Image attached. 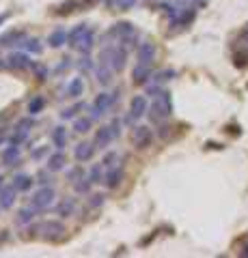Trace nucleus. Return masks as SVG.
<instances>
[{
  "instance_id": "nucleus-4",
  "label": "nucleus",
  "mask_w": 248,
  "mask_h": 258,
  "mask_svg": "<svg viewBox=\"0 0 248 258\" xmlns=\"http://www.w3.org/2000/svg\"><path fill=\"white\" fill-rule=\"evenodd\" d=\"M54 196H57V194H54L52 187H41L30 198V207L37 209V211H45V209L54 203Z\"/></svg>"
},
{
  "instance_id": "nucleus-34",
  "label": "nucleus",
  "mask_w": 248,
  "mask_h": 258,
  "mask_svg": "<svg viewBox=\"0 0 248 258\" xmlns=\"http://www.w3.org/2000/svg\"><path fill=\"white\" fill-rule=\"evenodd\" d=\"M33 71H35L37 80H45L47 78V67H43V64H33Z\"/></svg>"
},
{
  "instance_id": "nucleus-49",
  "label": "nucleus",
  "mask_w": 248,
  "mask_h": 258,
  "mask_svg": "<svg viewBox=\"0 0 248 258\" xmlns=\"http://www.w3.org/2000/svg\"><path fill=\"white\" fill-rule=\"evenodd\" d=\"M5 20H7V15H0V24H3Z\"/></svg>"
},
{
  "instance_id": "nucleus-32",
  "label": "nucleus",
  "mask_w": 248,
  "mask_h": 258,
  "mask_svg": "<svg viewBox=\"0 0 248 258\" xmlns=\"http://www.w3.org/2000/svg\"><path fill=\"white\" fill-rule=\"evenodd\" d=\"M89 179H91L93 183H104V179H106V174H104V164H102V166H95V168H93Z\"/></svg>"
},
{
  "instance_id": "nucleus-10",
  "label": "nucleus",
  "mask_w": 248,
  "mask_h": 258,
  "mask_svg": "<svg viewBox=\"0 0 248 258\" xmlns=\"http://www.w3.org/2000/svg\"><path fill=\"white\" fill-rule=\"evenodd\" d=\"M136 56H138V62L149 64V67H151V62L156 60V45L151 43V41L140 43V45H138V52H136Z\"/></svg>"
},
{
  "instance_id": "nucleus-18",
  "label": "nucleus",
  "mask_w": 248,
  "mask_h": 258,
  "mask_svg": "<svg viewBox=\"0 0 248 258\" xmlns=\"http://www.w3.org/2000/svg\"><path fill=\"white\" fill-rule=\"evenodd\" d=\"M20 157H22L20 147H15V144H11V147L3 153V161H5V166H18V164H20Z\"/></svg>"
},
{
  "instance_id": "nucleus-41",
  "label": "nucleus",
  "mask_w": 248,
  "mask_h": 258,
  "mask_svg": "<svg viewBox=\"0 0 248 258\" xmlns=\"http://www.w3.org/2000/svg\"><path fill=\"white\" fill-rule=\"evenodd\" d=\"M80 69H91V58L84 54V58H80Z\"/></svg>"
},
{
  "instance_id": "nucleus-39",
  "label": "nucleus",
  "mask_w": 248,
  "mask_h": 258,
  "mask_svg": "<svg viewBox=\"0 0 248 258\" xmlns=\"http://www.w3.org/2000/svg\"><path fill=\"white\" fill-rule=\"evenodd\" d=\"M33 125H35V120L28 116V118H22V120H20V123H18V129H26V132H28V129L33 127Z\"/></svg>"
},
{
  "instance_id": "nucleus-15",
  "label": "nucleus",
  "mask_w": 248,
  "mask_h": 258,
  "mask_svg": "<svg viewBox=\"0 0 248 258\" xmlns=\"http://www.w3.org/2000/svg\"><path fill=\"white\" fill-rule=\"evenodd\" d=\"M63 232H65V226H63L61 222L50 220V222L43 224V235H45V239H59Z\"/></svg>"
},
{
  "instance_id": "nucleus-30",
  "label": "nucleus",
  "mask_w": 248,
  "mask_h": 258,
  "mask_svg": "<svg viewBox=\"0 0 248 258\" xmlns=\"http://www.w3.org/2000/svg\"><path fill=\"white\" fill-rule=\"evenodd\" d=\"M89 127H91V118H76L74 120V132H78V134L89 132Z\"/></svg>"
},
{
  "instance_id": "nucleus-35",
  "label": "nucleus",
  "mask_w": 248,
  "mask_h": 258,
  "mask_svg": "<svg viewBox=\"0 0 248 258\" xmlns=\"http://www.w3.org/2000/svg\"><path fill=\"white\" fill-rule=\"evenodd\" d=\"M80 108H82V106H80V103H78V106H74V108H67V110H63V112H61V118H63V120H67V118H74V116H76V112H78Z\"/></svg>"
},
{
  "instance_id": "nucleus-6",
  "label": "nucleus",
  "mask_w": 248,
  "mask_h": 258,
  "mask_svg": "<svg viewBox=\"0 0 248 258\" xmlns=\"http://www.w3.org/2000/svg\"><path fill=\"white\" fill-rule=\"evenodd\" d=\"M149 112V103L142 95H136L134 99L130 101V123H134V120L142 118Z\"/></svg>"
},
{
  "instance_id": "nucleus-21",
  "label": "nucleus",
  "mask_w": 248,
  "mask_h": 258,
  "mask_svg": "<svg viewBox=\"0 0 248 258\" xmlns=\"http://www.w3.org/2000/svg\"><path fill=\"white\" fill-rule=\"evenodd\" d=\"M67 35L69 32H65V28H57L50 37H47V43H50L52 47H61V45L67 43Z\"/></svg>"
},
{
  "instance_id": "nucleus-50",
  "label": "nucleus",
  "mask_w": 248,
  "mask_h": 258,
  "mask_svg": "<svg viewBox=\"0 0 248 258\" xmlns=\"http://www.w3.org/2000/svg\"><path fill=\"white\" fill-rule=\"evenodd\" d=\"M0 142H3V136H0Z\"/></svg>"
},
{
  "instance_id": "nucleus-27",
  "label": "nucleus",
  "mask_w": 248,
  "mask_h": 258,
  "mask_svg": "<svg viewBox=\"0 0 248 258\" xmlns=\"http://www.w3.org/2000/svg\"><path fill=\"white\" fill-rule=\"evenodd\" d=\"M74 209H76V200L74 198H67V200H63V203L59 205V215L61 217H69L71 213H74Z\"/></svg>"
},
{
  "instance_id": "nucleus-13",
  "label": "nucleus",
  "mask_w": 248,
  "mask_h": 258,
  "mask_svg": "<svg viewBox=\"0 0 248 258\" xmlns=\"http://www.w3.org/2000/svg\"><path fill=\"white\" fill-rule=\"evenodd\" d=\"M65 164H67V157H65V153H63L61 149L47 157V170H50V172L63 170V168H65Z\"/></svg>"
},
{
  "instance_id": "nucleus-31",
  "label": "nucleus",
  "mask_w": 248,
  "mask_h": 258,
  "mask_svg": "<svg viewBox=\"0 0 248 258\" xmlns=\"http://www.w3.org/2000/svg\"><path fill=\"white\" fill-rule=\"evenodd\" d=\"M91 185H93V181L91 179H82V176H80V179L76 181V191L78 194H89V189H91Z\"/></svg>"
},
{
  "instance_id": "nucleus-37",
  "label": "nucleus",
  "mask_w": 248,
  "mask_h": 258,
  "mask_svg": "<svg viewBox=\"0 0 248 258\" xmlns=\"http://www.w3.org/2000/svg\"><path fill=\"white\" fill-rule=\"evenodd\" d=\"M115 161H119V155H117V153H108V155L104 157L102 164L106 166V168H110V166H115Z\"/></svg>"
},
{
  "instance_id": "nucleus-7",
  "label": "nucleus",
  "mask_w": 248,
  "mask_h": 258,
  "mask_svg": "<svg viewBox=\"0 0 248 258\" xmlns=\"http://www.w3.org/2000/svg\"><path fill=\"white\" fill-rule=\"evenodd\" d=\"M7 64H9L11 69L15 71H22V69H33V60H30V56L28 54H22V52H15L11 54L9 58H7Z\"/></svg>"
},
{
  "instance_id": "nucleus-46",
  "label": "nucleus",
  "mask_w": 248,
  "mask_h": 258,
  "mask_svg": "<svg viewBox=\"0 0 248 258\" xmlns=\"http://www.w3.org/2000/svg\"><path fill=\"white\" fill-rule=\"evenodd\" d=\"M93 3H97V0H80V5H93Z\"/></svg>"
},
{
  "instance_id": "nucleus-12",
  "label": "nucleus",
  "mask_w": 248,
  "mask_h": 258,
  "mask_svg": "<svg viewBox=\"0 0 248 258\" xmlns=\"http://www.w3.org/2000/svg\"><path fill=\"white\" fill-rule=\"evenodd\" d=\"M95 144H91V142H82V144H78L76 147V151H74V157H76V161H80V164H84V161H89L91 157H93V153H95Z\"/></svg>"
},
{
  "instance_id": "nucleus-26",
  "label": "nucleus",
  "mask_w": 248,
  "mask_h": 258,
  "mask_svg": "<svg viewBox=\"0 0 248 258\" xmlns=\"http://www.w3.org/2000/svg\"><path fill=\"white\" fill-rule=\"evenodd\" d=\"M43 106H45V99H43V97H39V95L33 97V99L28 101V114H30V116L39 114V112L43 110Z\"/></svg>"
},
{
  "instance_id": "nucleus-17",
  "label": "nucleus",
  "mask_w": 248,
  "mask_h": 258,
  "mask_svg": "<svg viewBox=\"0 0 248 258\" xmlns=\"http://www.w3.org/2000/svg\"><path fill=\"white\" fill-rule=\"evenodd\" d=\"M89 30V26L86 24H78V26L74 28V30H69V35H67V43L71 45V47H78L80 45V41H82V37H84V32Z\"/></svg>"
},
{
  "instance_id": "nucleus-23",
  "label": "nucleus",
  "mask_w": 248,
  "mask_h": 258,
  "mask_svg": "<svg viewBox=\"0 0 248 258\" xmlns=\"http://www.w3.org/2000/svg\"><path fill=\"white\" fill-rule=\"evenodd\" d=\"M84 93V82H82V78H71V82L67 84V95L69 97H80Z\"/></svg>"
},
{
  "instance_id": "nucleus-48",
  "label": "nucleus",
  "mask_w": 248,
  "mask_h": 258,
  "mask_svg": "<svg viewBox=\"0 0 248 258\" xmlns=\"http://www.w3.org/2000/svg\"><path fill=\"white\" fill-rule=\"evenodd\" d=\"M244 256H248V243H246V247H244V252H242Z\"/></svg>"
},
{
  "instance_id": "nucleus-5",
  "label": "nucleus",
  "mask_w": 248,
  "mask_h": 258,
  "mask_svg": "<svg viewBox=\"0 0 248 258\" xmlns=\"http://www.w3.org/2000/svg\"><path fill=\"white\" fill-rule=\"evenodd\" d=\"M151 140H154V132L147 127V125H138V127H134V132H132V142L136 144L138 149H147Z\"/></svg>"
},
{
  "instance_id": "nucleus-1",
  "label": "nucleus",
  "mask_w": 248,
  "mask_h": 258,
  "mask_svg": "<svg viewBox=\"0 0 248 258\" xmlns=\"http://www.w3.org/2000/svg\"><path fill=\"white\" fill-rule=\"evenodd\" d=\"M173 112V103H171V95L166 91H160L158 95H154V103H151L149 108V118L154 120V123H160V120L169 118Z\"/></svg>"
},
{
  "instance_id": "nucleus-2",
  "label": "nucleus",
  "mask_w": 248,
  "mask_h": 258,
  "mask_svg": "<svg viewBox=\"0 0 248 258\" xmlns=\"http://www.w3.org/2000/svg\"><path fill=\"white\" fill-rule=\"evenodd\" d=\"M115 101H119V93H100L97 97H95L93 106H91V116L93 118L104 116L110 108L115 106Z\"/></svg>"
},
{
  "instance_id": "nucleus-9",
  "label": "nucleus",
  "mask_w": 248,
  "mask_h": 258,
  "mask_svg": "<svg viewBox=\"0 0 248 258\" xmlns=\"http://www.w3.org/2000/svg\"><path fill=\"white\" fill-rule=\"evenodd\" d=\"M113 74H115V69L110 67V62L106 58H102V62L95 67V78H97V82L102 86H108L110 82H113Z\"/></svg>"
},
{
  "instance_id": "nucleus-14",
  "label": "nucleus",
  "mask_w": 248,
  "mask_h": 258,
  "mask_svg": "<svg viewBox=\"0 0 248 258\" xmlns=\"http://www.w3.org/2000/svg\"><path fill=\"white\" fill-rule=\"evenodd\" d=\"M113 140H115V134H113V129H110V125L100 127V132L95 134V147H100V149H106Z\"/></svg>"
},
{
  "instance_id": "nucleus-38",
  "label": "nucleus",
  "mask_w": 248,
  "mask_h": 258,
  "mask_svg": "<svg viewBox=\"0 0 248 258\" xmlns=\"http://www.w3.org/2000/svg\"><path fill=\"white\" fill-rule=\"evenodd\" d=\"M117 7H119V9H132V7L136 5V0H117V3H115Z\"/></svg>"
},
{
  "instance_id": "nucleus-43",
  "label": "nucleus",
  "mask_w": 248,
  "mask_h": 258,
  "mask_svg": "<svg viewBox=\"0 0 248 258\" xmlns=\"http://www.w3.org/2000/svg\"><path fill=\"white\" fill-rule=\"evenodd\" d=\"M80 174H82V168H76V170H71V172H69V179H71V181H78V176H80Z\"/></svg>"
},
{
  "instance_id": "nucleus-28",
  "label": "nucleus",
  "mask_w": 248,
  "mask_h": 258,
  "mask_svg": "<svg viewBox=\"0 0 248 258\" xmlns=\"http://www.w3.org/2000/svg\"><path fill=\"white\" fill-rule=\"evenodd\" d=\"M24 47H26V52L28 54H39L43 50L41 47V43H39V39H24V43H22Z\"/></svg>"
},
{
  "instance_id": "nucleus-3",
  "label": "nucleus",
  "mask_w": 248,
  "mask_h": 258,
  "mask_svg": "<svg viewBox=\"0 0 248 258\" xmlns=\"http://www.w3.org/2000/svg\"><path fill=\"white\" fill-rule=\"evenodd\" d=\"M102 58H106V60L110 62V67H113L115 71H121V69L125 67V58H127L125 47H121V45H113V47H108V50H104Z\"/></svg>"
},
{
  "instance_id": "nucleus-36",
  "label": "nucleus",
  "mask_w": 248,
  "mask_h": 258,
  "mask_svg": "<svg viewBox=\"0 0 248 258\" xmlns=\"http://www.w3.org/2000/svg\"><path fill=\"white\" fill-rule=\"evenodd\" d=\"M175 76V71H160L154 76V82H164V80H171Z\"/></svg>"
},
{
  "instance_id": "nucleus-16",
  "label": "nucleus",
  "mask_w": 248,
  "mask_h": 258,
  "mask_svg": "<svg viewBox=\"0 0 248 258\" xmlns=\"http://www.w3.org/2000/svg\"><path fill=\"white\" fill-rule=\"evenodd\" d=\"M113 37H117V39H125V37H130V35H134V26L130 22H117L113 28L108 30Z\"/></svg>"
},
{
  "instance_id": "nucleus-45",
  "label": "nucleus",
  "mask_w": 248,
  "mask_h": 258,
  "mask_svg": "<svg viewBox=\"0 0 248 258\" xmlns=\"http://www.w3.org/2000/svg\"><path fill=\"white\" fill-rule=\"evenodd\" d=\"M45 151H47L45 147H43V149H37V151L33 153V157H35V159H39V157H41V155H43V153H45Z\"/></svg>"
},
{
  "instance_id": "nucleus-33",
  "label": "nucleus",
  "mask_w": 248,
  "mask_h": 258,
  "mask_svg": "<svg viewBox=\"0 0 248 258\" xmlns=\"http://www.w3.org/2000/svg\"><path fill=\"white\" fill-rule=\"evenodd\" d=\"M28 138V132L26 129H15V136H11V144H15V147H20V144Z\"/></svg>"
},
{
  "instance_id": "nucleus-44",
  "label": "nucleus",
  "mask_w": 248,
  "mask_h": 258,
  "mask_svg": "<svg viewBox=\"0 0 248 258\" xmlns=\"http://www.w3.org/2000/svg\"><path fill=\"white\" fill-rule=\"evenodd\" d=\"M37 179H39V183H43V185H45L47 181H50V176H47V174H45V170H41V172H39V174H37Z\"/></svg>"
},
{
  "instance_id": "nucleus-19",
  "label": "nucleus",
  "mask_w": 248,
  "mask_h": 258,
  "mask_svg": "<svg viewBox=\"0 0 248 258\" xmlns=\"http://www.w3.org/2000/svg\"><path fill=\"white\" fill-rule=\"evenodd\" d=\"M15 194H18V189L13 187H3L0 189V207L3 209H11L13 207V203H15Z\"/></svg>"
},
{
  "instance_id": "nucleus-25",
  "label": "nucleus",
  "mask_w": 248,
  "mask_h": 258,
  "mask_svg": "<svg viewBox=\"0 0 248 258\" xmlns=\"http://www.w3.org/2000/svg\"><path fill=\"white\" fill-rule=\"evenodd\" d=\"M93 41H95V32L89 28L84 32V37H82V41H80V45H78V50L82 52V54H89L91 50H93Z\"/></svg>"
},
{
  "instance_id": "nucleus-40",
  "label": "nucleus",
  "mask_w": 248,
  "mask_h": 258,
  "mask_svg": "<svg viewBox=\"0 0 248 258\" xmlns=\"http://www.w3.org/2000/svg\"><path fill=\"white\" fill-rule=\"evenodd\" d=\"M110 129H113L115 138H119V136H121V123H119V120H117V118L113 120V123H110Z\"/></svg>"
},
{
  "instance_id": "nucleus-42",
  "label": "nucleus",
  "mask_w": 248,
  "mask_h": 258,
  "mask_svg": "<svg viewBox=\"0 0 248 258\" xmlns=\"http://www.w3.org/2000/svg\"><path fill=\"white\" fill-rule=\"evenodd\" d=\"M104 198H106V196H102V194H100V196H93L91 207H102L104 205Z\"/></svg>"
},
{
  "instance_id": "nucleus-24",
  "label": "nucleus",
  "mask_w": 248,
  "mask_h": 258,
  "mask_svg": "<svg viewBox=\"0 0 248 258\" xmlns=\"http://www.w3.org/2000/svg\"><path fill=\"white\" fill-rule=\"evenodd\" d=\"M33 183H35V181L30 179L28 174H18V176L13 179V187L18 189V191H26V189L33 187Z\"/></svg>"
},
{
  "instance_id": "nucleus-20",
  "label": "nucleus",
  "mask_w": 248,
  "mask_h": 258,
  "mask_svg": "<svg viewBox=\"0 0 248 258\" xmlns=\"http://www.w3.org/2000/svg\"><path fill=\"white\" fill-rule=\"evenodd\" d=\"M24 43V32L15 30V32H7V35L0 39V45L9 47V45H22Z\"/></svg>"
},
{
  "instance_id": "nucleus-29",
  "label": "nucleus",
  "mask_w": 248,
  "mask_h": 258,
  "mask_svg": "<svg viewBox=\"0 0 248 258\" xmlns=\"http://www.w3.org/2000/svg\"><path fill=\"white\" fill-rule=\"evenodd\" d=\"M35 211H37V209H33V207H28V209H22V211L18 213V224H28V222H33Z\"/></svg>"
},
{
  "instance_id": "nucleus-8",
  "label": "nucleus",
  "mask_w": 248,
  "mask_h": 258,
  "mask_svg": "<svg viewBox=\"0 0 248 258\" xmlns=\"http://www.w3.org/2000/svg\"><path fill=\"white\" fill-rule=\"evenodd\" d=\"M123 174H125V170H123V166L121 164H115V166H110L108 168V172H106V179H104V185H106L108 189H115L117 185H121V181H123Z\"/></svg>"
},
{
  "instance_id": "nucleus-47",
  "label": "nucleus",
  "mask_w": 248,
  "mask_h": 258,
  "mask_svg": "<svg viewBox=\"0 0 248 258\" xmlns=\"http://www.w3.org/2000/svg\"><path fill=\"white\" fill-rule=\"evenodd\" d=\"M5 187V179H3V176H0V189H3Z\"/></svg>"
},
{
  "instance_id": "nucleus-22",
  "label": "nucleus",
  "mask_w": 248,
  "mask_h": 258,
  "mask_svg": "<svg viewBox=\"0 0 248 258\" xmlns=\"http://www.w3.org/2000/svg\"><path fill=\"white\" fill-rule=\"evenodd\" d=\"M52 142H54V147L57 149H65V144H67V132H65V127H54V132H52Z\"/></svg>"
},
{
  "instance_id": "nucleus-11",
  "label": "nucleus",
  "mask_w": 248,
  "mask_h": 258,
  "mask_svg": "<svg viewBox=\"0 0 248 258\" xmlns=\"http://www.w3.org/2000/svg\"><path fill=\"white\" fill-rule=\"evenodd\" d=\"M149 78H151V67H149V64L136 62L134 69H132V82L134 84H147Z\"/></svg>"
}]
</instances>
